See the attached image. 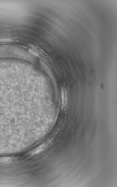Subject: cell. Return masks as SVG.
<instances>
[{"instance_id": "obj_1", "label": "cell", "mask_w": 117, "mask_h": 187, "mask_svg": "<svg viewBox=\"0 0 117 187\" xmlns=\"http://www.w3.org/2000/svg\"><path fill=\"white\" fill-rule=\"evenodd\" d=\"M62 108H66L67 106L68 99L67 91L64 88H63L62 90Z\"/></svg>"}]
</instances>
